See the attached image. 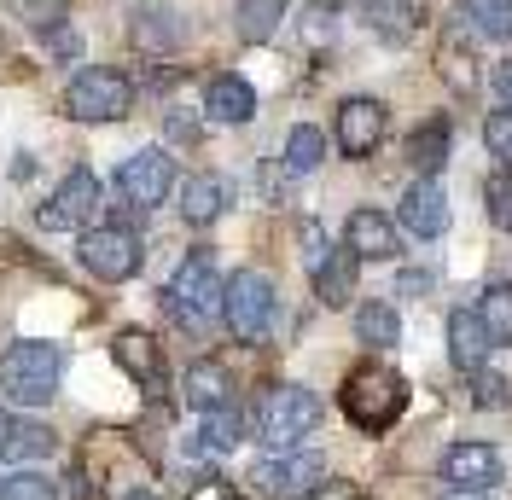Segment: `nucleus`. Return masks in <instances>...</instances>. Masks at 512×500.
I'll return each instance as SVG.
<instances>
[{
	"instance_id": "1",
	"label": "nucleus",
	"mask_w": 512,
	"mask_h": 500,
	"mask_svg": "<svg viewBox=\"0 0 512 500\" xmlns=\"http://www.w3.org/2000/svg\"><path fill=\"white\" fill-rule=\"evenodd\" d=\"M402 407H408V378L379 367V361H367V367H355L344 378V413H350L355 431L379 437V431H390L402 419Z\"/></svg>"
},
{
	"instance_id": "2",
	"label": "nucleus",
	"mask_w": 512,
	"mask_h": 500,
	"mask_svg": "<svg viewBox=\"0 0 512 500\" xmlns=\"http://www.w3.org/2000/svg\"><path fill=\"white\" fill-rule=\"evenodd\" d=\"M59 378H64V349H53V344L18 338L0 355V390L18 407H47L59 396Z\"/></svg>"
},
{
	"instance_id": "3",
	"label": "nucleus",
	"mask_w": 512,
	"mask_h": 500,
	"mask_svg": "<svg viewBox=\"0 0 512 500\" xmlns=\"http://www.w3.org/2000/svg\"><path fill=\"white\" fill-rule=\"evenodd\" d=\"M64 111L76 123H123L128 111H134V82H128L123 70H111V64H88V70L70 76Z\"/></svg>"
},
{
	"instance_id": "4",
	"label": "nucleus",
	"mask_w": 512,
	"mask_h": 500,
	"mask_svg": "<svg viewBox=\"0 0 512 500\" xmlns=\"http://www.w3.org/2000/svg\"><path fill=\"white\" fill-rule=\"evenodd\" d=\"M320 396L315 390H303V384H280V390H268V402H262V442L274 448V454H286V448H297L303 437H315L320 425Z\"/></svg>"
},
{
	"instance_id": "5",
	"label": "nucleus",
	"mask_w": 512,
	"mask_h": 500,
	"mask_svg": "<svg viewBox=\"0 0 512 500\" xmlns=\"http://www.w3.org/2000/svg\"><path fill=\"white\" fill-rule=\"evenodd\" d=\"M222 274H216V256L210 250H192L187 262L169 274V314H181L187 326H204L210 314H222Z\"/></svg>"
},
{
	"instance_id": "6",
	"label": "nucleus",
	"mask_w": 512,
	"mask_h": 500,
	"mask_svg": "<svg viewBox=\"0 0 512 500\" xmlns=\"http://www.w3.org/2000/svg\"><path fill=\"white\" fill-rule=\"evenodd\" d=\"M320 483H326V466H320V454H268V460H256L251 466V495L262 500H309L320 495Z\"/></svg>"
},
{
	"instance_id": "7",
	"label": "nucleus",
	"mask_w": 512,
	"mask_h": 500,
	"mask_svg": "<svg viewBox=\"0 0 512 500\" xmlns=\"http://www.w3.org/2000/svg\"><path fill=\"white\" fill-rule=\"evenodd\" d=\"M222 320H227L233 338L256 344V338L268 332V320H274V280L256 274V268H239V274L222 285Z\"/></svg>"
},
{
	"instance_id": "8",
	"label": "nucleus",
	"mask_w": 512,
	"mask_h": 500,
	"mask_svg": "<svg viewBox=\"0 0 512 500\" xmlns=\"http://www.w3.org/2000/svg\"><path fill=\"white\" fill-rule=\"evenodd\" d=\"M175 187V157L163 152V146H146V152L123 157V169H117V192H123L134 210H158L163 198Z\"/></svg>"
},
{
	"instance_id": "9",
	"label": "nucleus",
	"mask_w": 512,
	"mask_h": 500,
	"mask_svg": "<svg viewBox=\"0 0 512 500\" xmlns=\"http://www.w3.org/2000/svg\"><path fill=\"white\" fill-rule=\"evenodd\" d=\"M82 268L94 280H134L140 274V239L128 227H88L82 233Z\"/></svg>"
},
{
	"instance_id": "10",
	"label": "nucleus",
	"mask_w": 512,
	"mask_h": 500,
	"mask_svg": "<svg viewBox=\"0 0 512 500\" xmlns=\"http://www.w3.org/2000/svg\"><path fill=\"white\" fill-rule=\"evenodd\" d=\"M94 210H99V175L94 169H70L59 181V192L35 210V227L41 233H70V227H82Z\"/></svg>"
},
{
	"instance_id": "11",
	"label": "nucleus",
	"mask_w": 512,
	"mask_h": 500,
	"mask_svg": "<svg viewBox=\"0 0 512 500\" xmlns=\"http://www.w3.org/2000/svg\"><path fill=\"white\" fill-rule=\"evenodd\" d=\"M338 152L344 157H367V152H379V140H384V105L379 99H344L338 105Z\"/></svg>"
},
{
	"instance_id": "12",
	"label": "nucleus",
	"mask_w": 512,
	"mask_h": 500,
	"mask_svg": "<svg viewBox=\"0 0 512 500\" xmlns=\"http://www.w3.org/2000/svg\"><path fill=\"white\" fill-rule=\"evenodd\" d=\"M443 477L454 483V489H478V495H489L495 483H501V454L489 448V442H454L443 454Z\"/></svg>"
},
{
	"instance_id": "13",
	"label": "nucleus",
	"mask_w": 512,
	"mask_h": 500,
	"mask_svg": "<svg viewBox=\"0 0 512 500\" xmlns=\"http://www.w3.org/2000/svg\"><path fill=\"white\" fill-rule=\"evenodd\" d=\"M344 250H355L361 262H390V256H402V233L384 210H355L344 221Z\"/></svg>"
},
{
	"instance_id": "14",
	"label": "nucleus",
	"mask_w": 512,
	"mask_h": 500,
	"mask_svg": "<svg viewBox=\"0 0 512 500\" xmlns=\"http://www.w3.org/2000/svg\"><path fill=\"white\" fill-rule=\"evenodd\" d=\"M402 227H408L414 239H437V233H448V192L437 187L431 175L408 187V198H402Z\"/></svg>"
},
{
	"instance_id": "15",
	"label": "nucleus",
	"mask_w": 512,
	"mask_h": 500,
	"mask_svg": "<svg viewBox=\"0 0 512 500\" xmlns=\"http://www.w3.org/2000/svg\"><path fill=\"white\" fill-rule=\"evenodd\" d=\"M111 355H117V367H123L140 390H163L169 384V367H163V349L146 338V332H123L117 344H111Z\"/></svg>"
},
{
	"instance_id": "16",
	"label": "nucleus",
	"mask_w": 512,
	"mask_h": 500,
	"mask_svg": "<svg viewBox=\"0 0 512 500\" xmlns=\"http://www.w3.org/2000/svg\"><path fill=\"white\" fill-rule=\"evenodd\" d=\"M181 396H187V407H198V413H216V407L233 402V373H227L222 361H192L187 378H181Z\"/></svg>"
},
{
	"instance_id": "17",
	"label": "nucleus",
	"mask_w": 512,
	"mask_h": 500,
	"mask_svg": "<svg viewBox=\"0 0 512 500\" xmlns=\"http://www.w3.org/2000/svg\"><path fill=\"white\" fill-rule=\"evenodd\" d=\"M489 332H483V320L472 309H454L448 314V361L460 367V373H478L483 355H489Z\"/></svg>"
},
{
	"instance_id": "18",
	"label": "nucleus",
	"mask_w": 512,
	"mask_h": 500,
	"mask_svg": "<svg viewBox=\"0 0 512 500\" xmlns=\"http://www.w3.org/2000/svg\"><path fill=\"white\" fill-rule=\"evenodd\" d=\"M204 111L216 117V123H251L256 117V88L245 82V76H216L210 88H204Z\"/></svg>"
},
{
	"instance_id": "19",
	"label": "nucleus",
	"mask_w": 512,
	"mask_h": 500,
	"mask_svg": "<svg viewBox=\"0 0 512 500\" xmlns=\"http://www.w3.org/2000/svg\"><path fill=\"white\" fill-rule=\"evenodd\" d=\"M355 274H361V256L355 250H326V262L315 268V297L326 309H344L355 297Z\"/></svg>"
},
{
	"instance_id": "20",
	"label": "nucleus",
	"mask_w": 512,
	"mask_h": 500,
	"mask_svg": "<svg viewBox=\"0 0 512 500\" xmlns=\"http://www.w3.org/2000/svg\"><path fill=\"white\" fill-rule=\"evenodd\" d=\"M227 181L222 175H192V181H181V221H192V227H210V221L227 210Z\"/></svg>"
},
{
	"instance_id": "21",
	"label": "nucleus",
	"mask_w": 512,
	"mask_h": 500,
	"mask_svg": "<svg viewBox=\"0 0 512 500\" xmlns=\"http://www.w3.org/2000/svg\"><path fill=\"white\" fill-rule=\"evenodd\" d=\"M53 448H59V437H53L41 419H12V425H6V442H0V454L18 460V466H41V460H53Z\"/></svg>"
},
{
	"instance_id": "22",
	"label": "nucleus",
	"mask_w": 512,
	"mask_h": 500,
	"mask_svg": "<svg viewBox=\"0 0 512 500\" xmlns=\"http://www.w3.org/2000/svg\"><path fill=\"white\" fill-rule=\"evenodd\" d=\"M286 6L291 0H239V12H233L239 41H268V35L286 24Z\"/></svg>"
},
{
	"instance_id": "23",
	"label": "nucleus",
	"mask_w": 512,
	"mask_h": 500,
	"mask_svg": "<svg viewBox=\"0 0 512 500\" xmlns=\"http://www.w3.org/2000/svg\"><path fill=\"white\" fill-rule=\"evenodd\" d=\"M478 320L489 332V344H512V285L507 280H495L478 297Z\"/></svg>"
},
{
	"instance_id": "24",
	"label": "nucleus",
	"mask_w": 512,
	"mask_h": 500,
	"mask_svg": "<svg viewBox=\"0 0 512 500\" xmlns=\"http://www.w3.org/2000/svg\"><path fill=\"white\" fill-rule=\"evenodd\" d=\"M355 338L373 344V349H390L402 338V320H396L390 303H361V309H355Z\"/></svg>"
},
{
	"instance_id": "25",
	"label": "nucleus",
	"mask_w": 512,
	"mask_h": 500,
	"mask_svg": "<svg viewBox=\"0 0 512 500\" xmlns=\"http://www.w3.org/2000/svg\"><path fill=\"white\" fill-rule=\"evenodd\" d=\"M320 163H326V134H320L315 123H297L286 134V169L291 175H309Z\"/></svg>"
},
{
	"instance_id": "26",
	"label": "nucleus",
	"mask_w": 512,
	"mask_h": 500,
	"mask_svg": "<svg viewBox=\"0 0 512 500\" xmlns=\"http://www.w3.org/2000/svg\"><path fill=\"white\" fill-rule=\"evenodd\" d=\"M408 163H414L419 175H437V169L448 163V123H443V117H437V123H425L414 140H408Z\"/></svg>"
},
{
	"instance_id": "27",
	"label": "nucleus",
	"mask_w": 512,
	"mask_h": 500,
	"mask_svg": "<svg viewBox=\"0 0 512 500\" xmlns=\"http://www.w3.org/2000/svg\"><path fill=\"white\" fill-rule=\"evenodd\" d=\"M198 448H210V454H227V448H233V442L245 437V413H239V407L227 402V407H216V413H210V419H204V431H198Z\"/></svg>"
},
{
	"instance_id": "28",
	"label": "nucleus",
	"mask_w": 512,
	"mask_h": 500,
	"mask_svg": "<svg viewBox=\"0 0 512 500\" xmlns=\"http://www.w3.org/2000/svg\"><path fill=\"white\" fill-rule=\"evenodd\" d=\"M0 500H59V489L41 466H18L12 477H0Z\"/></svg>"
},
{
	"instance_id": "29",
	"label": "nucleus",
	"mask_w": 512,
	"mask_h": 500,
	"mask_svg": "<svg viewBox=\"0 0 512 500\" xmlns=\"http://www.w3.org/2000/svg\"><path fill=\"white\" fill-rule=\"evenodd\" d=\"M466 12L489 41H512V0H466Z\"/></svg>"
},
{
	"instance_id": "30",
	"label": "nucleus",
	"mask_w": 512,
	"mask_h": 500,
	"mask_svg": "<svg viewBox=\"0 0 512 500\" xmlns=\"http://www.w3.org/2000/svg\"><path fill=\"white\" fill-rule=\"evenodd\" d=\"M373 30H384V41H408L414 18H408L402 0H373Z\"/></svg>"
},
{
	"instance_id": "31",
	"label": "nucleus",
	"mask_w": 512,
	"mask_h": 500,
	"mask_svg": "<svg viewBox=\"0 0 512 500\" xmlns=\"http://www.w3.org/2000/svg\"><path fill=\"white\" fill-rule=\"evenodd\" d=\"M483 146H489V157H495L501 169H512V111H495V117L483 123Z\"/></svg>"
},
{
	"instance_id": "32",
	"label": "nucleus",
	"mask_w": 512,
	"mask_h": 500,
	"mask_svg": "<svg viewBox=\"0 0 512 500\" xmlns=\"http://www.w3.org/2000/svg\"><path fill=\"white\" fill-rule=\"evenodd\" d=\"M483 204H489V221H495L501 233H512V169L483 187Z\"/></svg>"
},
{
	"instance_id": "33",
	"label": "nucleus",
	"mask_w": 512,
	"mask_h": 500,
	"mask_svg": "<svg viewBox=\"0 0 512 500\" xmlns=\"http://www.w3.org/2000/svg\"><path fill=\"white\" fill-rule=\"evenodd\" d=\"M507 373H489V367H478V373H472V402L478 407H507Z\"/></svg>"
},
{
	"instance_id": "34",
	"label": "nucleus",
	"mask_w": 512,
	"mask_h": 500,
	"mask_svg": "<svg viewBox=\"0 0 512 500\" xmlns=\"http://www.w3.org/2000/svg\"><path fill=\"white\" fill-rule=\"evenodd\" d=\"M24 12V24H41V30H59L64 24V0H12Z\"/></svg>"
},
{
	"instance_id": "35",
	"label": "nucleus",
	"mask_w": 512,
	"mask_h": 500,
	"mask_svg": "<svg viewBox=\"0 0 512 500\" xmlns=\"http://www.w3.org/2000/svg\"><path fill=\"white\" fill-rule=\"evenodd\" d=\"M47 47H53L59 59H76V53H82V35L70 30V24H59V30H47Z\"/></svg>"
},
{
	"instance_id": "36",
	"label": "nucleus",
	"mask_w": 512,
	"mask_h": 500,
	"mask_svg": "<svg viewBox=\"0 0 512 500\" xmlns=\"http://www.w3.org/2000/svg\"><path fill=\"white\" fill-rule=\"evenodd\" d=\"M495 94H501V105L512 111V59H501V64H495Z\"/></svg>"
},
{
	"instance_id": "37",
	"label": "nucleus",
	"mask_w": 512,
	"mask_h": 500,
	"mask_svg": "<svg viewBox=\"0 0 512 500\" xmlns=\"http://www.w3.org/2000/svg\"><path fill=\"white\" fill-rule=\"evenodd\" d=\"M169 134H175V140H198V128H192L187 117H175V111H169Z\"/></svg>"
},
{
	"instance_id": "38",
	"label": "nucleus",
	"mask_w": 512,
	"mask_h": 500,
	"mask_svg": "<svg viewBox=\"0 0 512 500\" xmlns=\"http://www.w3.org/2000/svg\"><path fill=\"white\" fill-rule=\"evenodd\" d=\"M192 500H239V495H233V489H222V483H204Z\"/></svg>"
},
{
	"instance_id": "39",
	"label": "nucleus",
	"mask_w": 512,
	"mask_h": 500,
	"mask_svg": "<svg viewBox=\"0 0 512 500\" xmlns=\"http://www.w3.org/2000/svg\"><path fill=\"white\" fill-rule=\"evenodd\" d=\"M448 500H489V495H478V489H454Z\"/></svg>"
},
{
	"instance_id": "40",
	"label": "nucleus",
	"mask_w": 512,
	"mask_h": 500,
	"mask_svg": "<svg viewBox=\"0 0 512 500\" xmlns=\"http://www.w3.org/2000/svg\"><path fill=\"white\" fill-rule=\"evenodd\" d=\"M123 500H158V495H146V489H128V495Z\"/></svg>"
},
{
	"instance_id": "41",
	"label": "nucleus",
	"mask_w": 512,
	"mask_h": 500,
	"mask_svg": "<svg viewBox=\"0 0 512 500\" xmlns=\"http://www.w3.org/2000/svg\"><path fill=\"white\" fill-rule=\"evenodd\" d=\"M6 425H12V419H6V413H0V442H6Z\"/></svg>"
}]
</instances>
